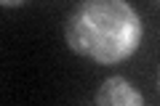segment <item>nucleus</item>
Segmentation results:
<instances>
[{
	"label": "nucleus",
	"instance_id": "2",
	"mask_svg": "<svg viewBox=\"0 0 160 106\" xmlns=\"http://www.w3.org/2000/svg\"><path fill=\"white\" fill-rule=\"evenodd\" d=\"M96 104H102V106H142L144 98L123 77H109L102 85V90L96 93Z\"/></svg>",
	"mask_w": 160,
	"mask_h": 106
},
{
	"label": "nucleus",
	"instance_id": "1",
	"mask_svg": "<svg viewBox=\"0 0 160 106\" xmlns=\"http://www.w3.org/2000/svg\"><path fill=\"white\" fill-rule=\"evenodd\" d=\"M139 40L142 21L126 0H83L67 21L69 48L99 64L123 61Z\"/></svg>",
	"mask_w": 160,
	"mask_h": 106
},
{
	"label": "nucleus",
	"instance_id": "3",
	"mask_svg": "<svg viewBox=\"0 0 160 106\" xmlns=\"http://www.w3.org/2000/svg\"><path fill=\"white\" fill-rule=\"evenodd\" d=\"M3 6H19V3H24V0H0Z\"/></svg>",
	"mask_w": 160,
	"mask_h": 106
}]
</instances>
